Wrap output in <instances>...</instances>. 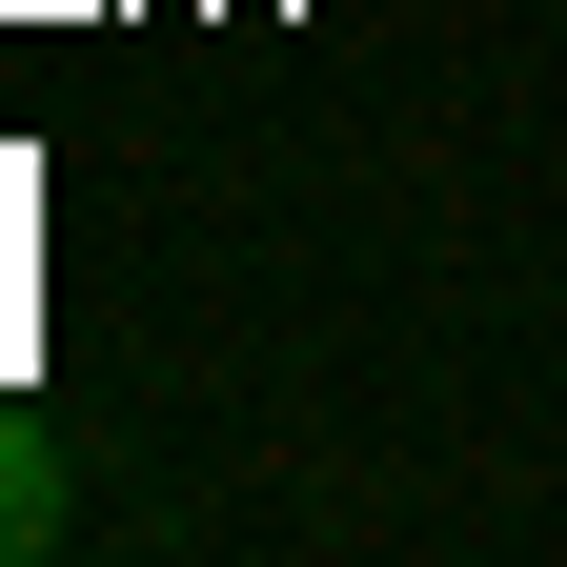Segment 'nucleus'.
<instances>
[{
	"label": "nucleus",
	"mask_w": 567,
	"mask_h": 567,
	"mask_svg": "<svg viewBox=\"0 0 567 567\" xmlns=\"http://www.w3.org/2000/svg\"><path fill=\"white\" fill-rule=\"evenodd\" d=\"M41 547H61V425L0 405V567H41Z\"/></svg>",
	"instance_id": "nucleus-1"
}]
</instances>
